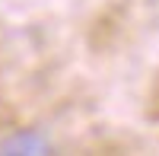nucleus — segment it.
I'll return each mask as SVG.
<instances>
[{
	"instance_id": "f257e3e1",
	"label": "nucleus",
	"mask_w": 159,
	"mask_h": 156,
	"mask_svg": "<svg viewBox=\"0 0 159 156\" xmlns=\"http://www.w3.org/2000/svg\"><path fill=\"white\" fill-rule=\"evenodd\" d=\"M0 156H51V144L42 131H16L0 144Z\"/></svg>"
}]
</instances>
